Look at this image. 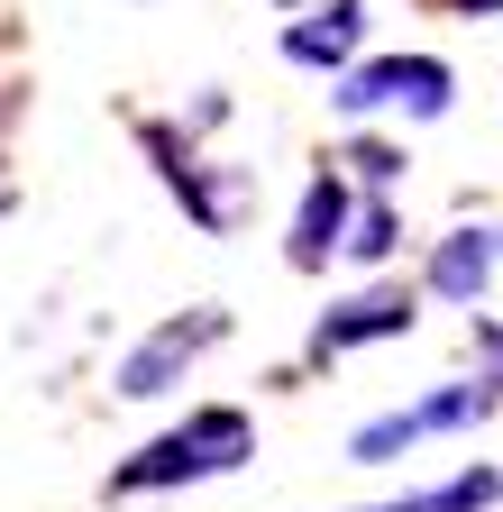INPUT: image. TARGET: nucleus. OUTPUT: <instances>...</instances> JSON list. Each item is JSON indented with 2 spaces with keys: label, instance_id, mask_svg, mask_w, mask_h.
Returning <instances> with one entry per match:
<instances>
[{
  "label": "nucleus",
  "instance_id": "nucleus-7",
  "mask_svg": "<svg viewBox=\"0 0 503 512\" xmlns=\"http://www.w3.org/2000/svg\"><path fill=\"white\" fill-rule=\"evenodd\" d=\"M357 28H366L357 0H330V10H311V19L284 28V55H293V64H348V55H357Z\"/></svg>",
  "mask_w": 503,
  "mask_h": 512
},
{
  "label": "nucleus",
  "instance_id": "nucleus-3",
  "mask_svg": "<svg viewBox=\"0 0 503 512\" xmlns=\"http://www.w3.org/2000/svg\"><path fill=\"white\" fill-rule=\"evenodd\" d=\"M330 101H339L348 119H375V110L439 119V110H449V64H439V55H385V64H357V74H339Z\"/></svg>",
  "mask_w": 503,
  "mask_h": 512
},
{
  "label": "nucleus",
  "instance_id": "nucleus-1",
  "mask_svg": "<svg viewBox=\"0 0 503 512\" xmlns=\"http://www.w3.org/2000/svg\"><path fill=\"white\" fill-rule=\"evenodd\" d=\"M247 448H257V430H247V412H229V403H211V412H193L183 430H165V439H147L129 467L110 476V494H165V485H202V476H229Z\"/></svg>",
  "mask_w": 503,
  "mask_h": 512
},
{
  "label": "nucleus",
  "instance_id": "nucleus-6",
  "mask_svg": "<svg viewBox=\"0 0 503 512\" xmlns=\"http://www.w3.org/2000/svg\"><path fill=\"white\" fill-rule=\"evenodd\" d=\"M494 266H503V229H458V238H439L430 247V293L439 302H476L485 284H494Z\"/></svg>",
  "mask_w": 503,
  "mask_h": 512
},
{
  "label": "nucleus",
  "instance_id": "nucleus-13",
  "mask_svg": "<svg viewBox=\"0 0 503 512\" xmlns=\"http://www.w3.org/2000/svg\"><path fill=\"white\" fill-rule=\"evenodd\" d=\"M0 211H10V174H0Z\"/></svg>",
  "mask_w": 503,
  "mask_h": 512
},
{
  "label": "nucleus",
  "instance_id": "nucleus-11",
  "mask_svg": "<svg viewBox=\"0 0 503 512\" xmlns=\"http://www.w3.org/2000/svg\"><path fill=\"white\" fill-rule=\"evenodd\" d=\"M449 10H467V19H494V10H503V0H449Z\"/></svg>",
  "mask_w": 503,
  "mask_h": 512
},
{
  "label": "nucleus",
  "instance_id": "nucleus-5",
  "mask_svg": "<svg viewBox=\"0 0 503 512\" xmlns=\"http://www.w3.org/2000/svg\"><path fill=\"white\" fill-rule=\"evenodd\" d=\"M412 293L403 284H375V293H357V302H339L321 330H311V357H339V348H366V339H403L412 330Z\"/></svg>",
  "mask_w": 503,
  "mask_h": 512
},
{
  "label": "nucleus",
  "instance_id": "nucleus-8",
  "mask_svg": "<svg viewBox=\"0 0 503 512\" xmlns=\"http://www.w3.org/2000/svg\"><path fill=\"white\" fill-rule=\"evenodd\" d=\"M339 229H348V183L321 174V183L302 192V211H293V266H321L330 247H348Z\"/></svg>",
  "mask_w": 503,
  "mask_h": 512
},
{
  "label": "nucleus",
  "instance_id": "nucleus-2",
  "mask_svg": "<svg viewBox=\"0 0 503 512\" xmlns=\"http://www.w3.org/2000/svg\"><path fill=\"white\" fill-rule=\"evenodd\" d=\"M494 394H503L494 375H476V384H439V394H421V403H403V412H385V421H366V430L348 439V458H357V467H385L394 448H421V439H439V430L485 421Z\"/></svg>",
  "mask_w": 503,
  "mask_h": 512
},
{
  "label": "nucleus",
  "instance_id": "nucleus-4",
  "mask_svg": "<svg viewBox=\"0 0 503 512\" xmlns=\"http://www.w3.org/2000/svg\"><path fill=\"white\" fill-rule=\"evenodd\" d=\"M229 339V311H193V320H165V330H147L129 357H119V394L129 403H147V394H165V384L193 366L202 348H220Z\"/></svg>",
  "mask_w": 503,
  "mask_h": 512
},
{
  "label": "nucleus",
  "instance_id": "nucleus-10",
  "mask_svg": "<svg viewBox=\"0 0 503 512\" xmlns=\"http://www.w3.org/2000/svg\"><path fill=\"white\" fill-rule=\"evenodd\" d=\"M394 238H403V229H394V211H385V202H375V211L357 220V238H348V256H357V266H375V256H394Z\"/></svg>",
  "mask_w": 503,
  "mask_h": 512
},
{
  "label": "nucleus",
  "instance_id": "nucleus-12",
  "mask_svg": "<svg viewBox=\"0 0 503 512\" xmlns=\"http://www.w3.org/2000/svg\"><path fill=\"white\" fill-rule=\"evenodd\" d=\"M476 339H485V348H494V366H503V330H494V320H476Z\"/></svg>",
  "mask_w": 503,
  "mask_h": 512
},
{
  "label": "nucleus",
  "instance_id": "nucleus-9",
  "mask_svg": "<svg viewBox=\"0 0 503 512\" xmlns=\"http://www.w3.org/2000/svg\"><path fill=\"white\" fill-rule=\"evenodd\" d=\"M494 494H503V476H494V467H467V476H449V485L403 494V503H375V512H485Z\"/></svg>",
  "mask_w": 503,
  "mask_h": 512
}]
</instances>
